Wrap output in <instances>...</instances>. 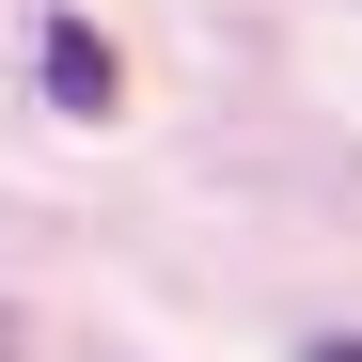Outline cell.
<instances>
[{"mask_svg":"<svg viewBox=\"0 0 362 362\" xmlns=\"http://www.w3.org/2000/svg\"><path fill=\"white\" fill-rule=\"evenodd\" d=\"M47 95L64 110H127V64L95 47V16H47Z\"/></svg>","mask_w":362,"mask_h":362,"instance_id":"obj_1","label":"cell"},{"mask_svg":"<svg viewBox=\"0 0 362 362\" xmlns=\"http://www.w3.org/2000/svg\"><path fill=\"white\" fill-rule=\"evenodd\" d=\"M315 362H362V346H346V331H331V346H315Z\"/></svg>","mask_w":362,"mask_h":362,"instance_id":"obj_2","label":"cell"}]
</instances>
